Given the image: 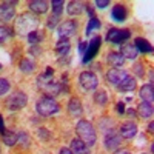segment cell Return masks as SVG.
<instances>
[{
	"mask_svg": "<svg viewBox=\"0 0 154 154\" xmlns=\"http://www.w3.org/2000/svg\"><path fill=\"white\" fill-rule=\"evenodd\" d=\"M75 133L79 136V139L86 145V146H93L97 142V134L91 122L88 120H79L75 125Z\"/></svg>",
	"mask_w": 154,
	"mask_h": 154,
	"instance_id": "obj_1",
	"label": "cell"
},
{
	"mask_svg": "<svg viewBox=\"0 0 154 154\" xmlns=\"http://www.w3.org/2000/svg\"><path fill=\"white\" fill-rule=\"evenodd\" d=\"M59 103L49 96H43L42 99L37 100L35 103V111L37 114L43 116V117H48V116H53L56 112H59Z\"/></svg>",
	"mask_w": 154,
	"mask_h": 154,
	"instance_id": "obj_2",
	"label": "cell"
},
{
	"mask_svg": "<svg viewBox=\"0 0 154 154\" xmlns=\"http://www.w3.org/2000/svg\"><path fill=\"white\" fill-rule=\"evenodd\" d=\"M37 26H38V19L37 16L31 14V12H25V14H22L17 22H16V29L20 31V32H32V31H37Z\"/></svg>",
	"mask_w": 154,
	"mask_h": 154,
	"instance_id": "obj_3",
	"label": "cell"
},
{
	"mask_svg": "<svg viewBox=\"0 0 154 154\" xmlns=\"http://www.w3.org/2000/svg\"><path fill=\"white\" fill-rule=\"evenodd\" d=\"M28 103V96L22 93V91H14V93H11L5 102V105L9 111H19L22 108H25Z\"/></svg>",
	"mask_w": 154,
	"mask_h": 154,
	"instance_id": "obj_4",
	"label": "cell"
},
{
	"mask_svg": "<svg viewBox=\"0 0 154 154\" xmlns=\"http://www.w3.org/2000/svg\"><path fill=\"white\" fill-rule=\"evenodd\" d=\"M131 37V31L130 29H119V28H109L108 34H106V42L112 43V45H122L123 42H126Z\"/></svg>",
	"mask_w": 154,
	"mask_h": 154,
	"instance_id": "obj_5",
	"label": "cell"
},
{
	"mask_svg": "<svg viewBox=\"0 0 154 154\" xmlns=\"http://www.w3.org/2000/svg\"><path fill=\"white\" fill-rule=\"evenodd\" d=\"M79 83H80V86L85 89V91H91V89L97 88L99 79H97V75L93 71H83L79 75Z\"/></svg>",
	"mask_w": 154,
	"mask_h": 154,
	"instance_id": "obj_6",
	"label": "cell"
},
{
	"mask_svg": "<svg viewBox=\"0 0 154 154\" xmlns=\"http://www.w3.org/2000/svg\"><path fill=\"white\" fill-rule=\"evenodd\" d=\"M100 45H102V38H100V35H94L91 40H89L88 46H86V51H85V54H83V63L91 62V60L97 56L99 49H100Z\"/></svg>",
	"mask_w": 154,
	"mask_h": 154,
	"instance_id": "obj_7",
	"label": "cell"
},
{
	"mask_svg": "<svg viewBox=\"0 0 154 154\" xmlns=\"http://www.w3.org/2000/svg\"><path fill=\"white\" fill-rule=\"evenodd\" d=\"M16 3L17 2H3L0 3V23L11 22L16 16Z\"/></svg>",
	"mask_w": 154,
	"mask_h": 154,
	"instance_id": "obj_8",
	"label": "cell"
},
{
	"mask_svg": "<svg viewBox=\"0 0 154 154\" xmlns=\"http://www.w3.org/2000/svg\"><path fill=\"white\" fill-rule=\"evenodd\" d=\"M75 31H77V22L74 20H65L57 26V34L60 38H69L71 35L75 34Z\"/></svg>",
	"mask_w": 154,
	"mask_h": 154,
	"instance_id": "obj_9",
	"label": "cell"
},
{
	"mask_svg": "<svg viewBox=\"0 0 154 154\" xmlns=\"http://www.w3.org/2000/svg\"><path fill=\"white\" fill-rule=\"evenodd\" d=\"M85 9H86V12L89 14V20H88V25H86V28H85V35H89L94 29H100V26H102V23H100V20L96 17V14H94V11L89 8V5L86 3V6H85Z\"/></svg>",
	"mask_w": 154,
	"mask_h": 154,
	"instance_id": "obj_10",
	"label": "cell"
},
{
	"mask_svg": "<svg viewBox=\"0 0 154 154\" xmlns=\"http://www.w3.org/2000/svg\"><path fill=\"white\" fill-rule=\"evenodd\" d=\"M126 75H128V72H126L125 69H116V68H112V69H109V71L106 72V80H108L109 85L117 86Z\"/></svg>",
	"mask_w": 154,
	"mask_h": 154,
	"instance_id": "obj_11",
	"label": "cell"
},
{
	"mask_svg": "<svg viewBox=\"0 0 154 154\" xmlns=\"http://www.w3.org/2000/svg\"><path fill=\"white\" fill-rule=\"evenodd\" d=\"M120 136L116 133V131H108L106 133V136H105V148L108 149V151H116L119 146H120Z\"/></svg>",
	"mask_w": 154,
	"mask_h": 154,
	"instance_id": "obj_12",
	"label": "cell"
},
{
	"mask_svg": "<svg viewBox=\"0 0 154 154\" xmlns=\"http://www.w3.org/2000/svg\"><path fill=\"white\" fill-rule=\"evenodd\" d=\"M137 134V123L134 122H123L120 125V137L123 139H133Z\"/></svg>",
	"mask_w": 154,
	"mask_h": 154,
	"instance_id": "obj_13",
	"label": "cell"
},
{
	"mask_svg": "<svg viewBox=\"0 0 154 154\" xmlns=\"http://www.w3.org/2000/svg\"><path fill=\"white\" fill-rule=\"evenodd\" d=\"M68 112H69V116H72V117H80L82 112H83V106H82L80 99H77V97H71L69 99V102H68Z\"/></svg>",
	"mask_w": 154,
	"mask_h": 154,
	"instance_id": "obj_14",
	"label": "cell"
},
{
	"mask_svg": "<svg viewBox=\"0 0 154 154\" xmlns=\"http://www.w3.org/2000/svg\"><path fill=\"white\" fill-rule=\"evenodd\" d=\"M126 16H128V11H126L125 5L116 3V5L112 6V9H111V17H112V20H116V22H125V20H126Z\"/></svg>",
	"mask_w": 154,
	"mask_h": 154,
	"instance_id": "obj_15",
	"label": "cell"
},
{
	"mask_svg": "<svg viewBox=\"0 0 154 154\" xmlns=\"http://www.w3.org/2000/svg\"><path fill=\"white\" fill-rule=\"evenodd\" d=\"M106 60H108L109 65H111L112 68H116V69H120V68L125 65L123 56H122L120 53H116V51H109L108 56H106Z\"/></svg>",
	"mask_w": 154,
	"mask_h": 154,
	"instance_id": "obj_16",
	"label": "cell"
},
{
	"mask_svg": "<svg viewBox=\"0 0 154 154\" xmlns=\"http://www.w3.org/2000/svg\"><path fill=\"white\" fill-rule=\"evenodd\" d=\"M136 83H137V80L134 79L133 75L128 74L116 88H117L120 93H128V91H134V89H136Z\"/></svg>",
	"mask_w": 154,
	"mask_h": 154,
	"instance_id": "obj_17",
	"label": "cell"
},
{
	"mask_svg": "<svg viewBox=\"0 0 154 154\" xmlns=\"http://www.w3.org/2000/svg\"><path fill=\"white\" fill-rule=\"evenodd\" d=\"M137 112H139V116L142 119H149V117H152V112H154V109H152V102H142L139 106H137Z\"/></svg>",
	"mask_w": 154,
	"mask_h": 154,
	"instance_id": "obj_18",
	"label": "cell"
},
{
	"mask_svg": "<svg viewBox=\"0 0 154 154\" xmlns=\"http://www.w3.org/2000/svg\"><path fill=\"white\" fill-rule=\"evenodd\" d=\"M133 45L136 46V49L139 51V53H145V54H146V53H152V45L146 40V38L137 37Z\"/></svg>",
	"mask_w": 154,
	"mask_h": 154,
	"instance_id": "obj_19",
	"label": "cell"
},
{
	"mask_svg": "<svg viewBox=\"0 0 154 154\" xmlns=\"http://www.w3.org/2000/svg\"><path fill=\"white\" fill-rule=\"evenodd\" d=\"M28 6L32 12H35V14H43V12H46L48 8H49L48 2H43V0H32V2L28 3Z\"/></svg>",
	"mask_w": 154,
	"mask_h": 154,
	"instance_id": "obj_20",
	"label": "cell"
},
{
	"mask_svg": "<svg viewBox=\"0 0 154 154\" xmlns=\"http://www.w3.org/2000/svg\"><path fill=\"white\" fill-rule=\"evenodd\" d=\"M85 6H86V3H83V2H69L66 6V12L69 16H80L85 11Z\"/></svg>",
	"mask_w": 154,
	"mask_h": 154,
	"instance_id": "obj_21",
	"label": "cell"
},
{
	"mask_svg": "<svg viewBox=\"0 0 154 154\" xmlns=\"http://www.w3.org/2000/svg\"><path fill=\"white\" fill-rule=\"evenodd\" d=\"M69 149L72 151V154H88V146L82 142L80 139H72Z\"/></svg>",
	"mask_w": 154,
	"mask_h": 154,
	"instance_id": "obj_22",
	"label": "cell"
},
{
	"mask_svg": "<svg viewBox=\"0 0 154 154\" xmlns=\"http://www.w3.org/2000/svg\"><path fill=\"white\" fill-rule=\"evenodd\" d=\"M71 49V43H69V38H60V40L56 43V53L59 56H66Z\"/></svg>",
	"mask_w": 154,
	"mask_h": 154,
	"instance_id": "obj_23",
	"label": "cell"
},
{
	"mask_svg": "<svg viewBox=\"0 0 154 154\" xmlns=\"http://www.w3.org/2000/svg\"><path fill=\"white\" fill-rule=\"evenodd\" d=\"M140 99L143 102H152V97H154V88H152V83H146L140 88Z\"/></svg>",
	"mask_w": 154,
	"mask_h": 154,
	"instance_id": "obj_24",
	"label": "cell"
},
{
	"mask_svg": "<svg viewBox=\"0 0 154 154\" xmlns=\"http://www.w3.org/2000/svg\"><path fill=\"white\" fill-rule=\"evenodd\" d=\"M120 54L123 56V59H136L137 54H139V51L136 49V46L133 43H126V45L122 46Z\"/></svg>",
	"mask_w": 154,
	"mask_h": 154,
	"instance_id": "obj_25",
	"label": "cell"
},
{
	"mask_svg": "<svg viewBox=\"0 0 154 154\" xmlns=\"http://www.w3.org/2000/svg\"><path fill=\"white\" fill-rule=\"evenodd\" d=\"M94 102H96L97 105H100V106H105L108 103V94H106L105 89H99V91H96Z\"/></svg>",
	"mask_w": 154,
	"mask_h": 154,
	"instance_id": "obj_26",
	"label": "cell"
},
{
	"mask_svg": "<svg viewBox=\"0 0 154 154\" xmlns=\"http://www.w3.org/2000/svg\"><path fill=\"white\" fill-rule=\"evenodd\" d=\"M19 68H20V71L22 72H32L34 71V63L29 60V59H22L20 60V63H19Z\"/></svg>",
	"mask_w": 154,
	"mask_h": 154,
	"instance_id": "obj_27",
	"label": "cell"
},
{
	"mask_svg": "<svg viewBox=\"0 0 154 154\" xmlns=\"http://www.w3.org/2000/svg\"><path fill=\"white\" fill-rule=\"evenodd\" d=\"M2 137H3V142L6 143V145H9V146H12V145H16L17 143V134H14L12 131H9V133H3L2 134Z\"/></svg>",
	"mask_w": 154,
	"mask_h": 154,
	"instance_id": "obj_28",
	"label": "cell"
},
{
	"mask_svg": "<svg viewBox=\"0 0 154 154\" xmlns=\"http://www.w3.org/2000/svg\"><path fill=\"white\" fill-rule=\"evenodd\" d=\"M11 35H12V29H9L8 26H3V25H0V45L5 43Z\"/></svg>",
	"mask_w": 154,
	"mask_h": 154,
	"instance_id": "obj_29",
	"label": "cell"
},
{
	"mask_svg": "<svg viewBox=\"0 0 154 154\" xmlns=\"http://www.w3.org/2000/svg\"><path fill=\"white\" fill-rule=\"evenodd\" d=\"M51 6H53V14L60 17L62 11H63V2L62 0H53V2H51Z\"/></svg>",
	"mask_w": 154,
	"mask_h": 154,
	"instance_id": "obj_30",
	"label": "cell"
},
{
	"mask_svg": "<svg viewBox=\"0 0 154 154\" xmlns=\"http://www.w3.org/2000/svg\"><path fill=\"white\" fill-rule=\"evenodd\" d=\"M40 40H42V34L38 32V31H32V32L28 34V42L31 45H35V43H38Z\"/></svg>",
	"mask_w": 154,
	"mask_h": 154,
	"instance_id": "obj_31",
	"label": "cell"
},
{
	"mask_svg": "<svg viewBox=\"0 0 154 154\" xmlns=\"http://www.w3.org/2000/svg\"><path fill=\"white\" fill-rule=\"evenodd\" d=\"M9 88H11L9 82H8L6 79H3V77H0V96L6 94V93L9 91Z\"/></svg>",
	"mask_w": 154,
	"mask_h": 154,
	"instance_id": "obj_32",
	"label": "cell"
},
{
	"mask_svg": "<svg viewBox=\"0 0 154 154\" xmlns=\"http://www.w3.org/2000/svg\"><path fill=\"white\" fill-rule=\"evenodd\" d=\"M133 69H134V72H136V75H137V77H142V75H143V65H142L140 62L134 63Z\"/></svg>",
	"mask_w": 154,
	"mask_h": 154,
	"instance_id": "obj_33",
	"label": "cell"
},
{
	"mask_svg": "<svg viewBox=\"0 0 154 154\" xmlns=\"http://www.w3.org/2000/svg\"><path fill=\"white\" fill-rule=\"evenodd\" d=\"M28 140H29V137L26 134H23V133H20L17 136V142H20L22 146H28Z\"/></svg>",
	"mask_w": 154,
	"mask_h": 154,
	"instance_id": "obj_34",
	"label": "cell"
},
{
	"mask_svg": "<svg viewBox=\"0 0 154 154\" xmlns=\"http://www.w3.org/2000/svg\"><path fill=\"white\" fill-rule=\"evenodd\" d=\"M57 23H59V16H54V14H53V16L49 17V20H48V28L53 29Z\"/></svg>",
	"mask_w": 154,
	"mask_h": 154,
	"instance_id": "obj_35",
	"label": "cell"
},
{
	"mask_svg": "<svg viewBox=\"0 0 154 154\" xmlns=\"http://www.w3.org/2000/svg\"><path fill=\"white\" fill-rule=\"evenodd\" d=\"M108 5H109V2H108V0H97V2H96V6H97V8H100V9L106 8Z\"/></svg>",
	"mask_w": 154,
	"mask_h": 154,
	"instance_id": "obj_36",
	"label": "cell"
},
{
	"mask_svg": "<svg viewBox=\"0 0 154 154\" xmlns=\"http://www.w3.org/2000/svg\"><path fill=\"white\" fill-rule=\"evenodd\" d=\"M86 46H88V43L86 42H79V53L83 56L85 54V51H86Z\"/></svg>",
	"mask_w": 154,
	"mask_h": 154,
	"instance_id": "obj_37",
	"label": "cell"
},
{
	"mask_svg": "<svg viewBox=\"0 0 154 154\" xmlns=\"http://www.w3.org/2000/svg\"><path fill=\"white\" fill-rule=\"evenodd\" d=\"M116 108H117V112H119V114H123V112H125V103H123V102H119Z\"/></svg>",
	"mask_w": 154,
	"mask_h": 154,
	"instance_id": "obj_38",
	"label": "cell"
},
{
	"mask_svg": "<svg viewBox=\"0 0 154 154\" xmlns=\"http://www.w3.org/2000/svg\"><path fill=\"white\" fill-rule=\"evenodd\" d=\"M5 133V122H3V116L0 114V134Z\"/></svg>",
	"mask_w": 154,
	"mask_h": 154,
	"instance_id": "obj_39",
	"label": "cell"
},
{
	"mask_svg": "<svg viewBox=\"0 0 154 154\" xmlns=\"http://www.w3.org/2000/svg\"><path fill=\"white\" fill-rule=\"evenodd\" d=\"M59 154H72V151H71L69 148H60Z\"/></svg>",
	"mask_w": 154,
	"mask_h": 154,
	"instance_id": "obj_40",
	"label": "cell"
},
{
	"mask_svg": "<svg viewBox=\"0 0 154 154\" xmlns=\"http://www.w3.org/2000/svg\"><path fill=\"white\" fill-rule=\"evenodd\" d=\"M114 154H131V151H128V149H119V151H116Z\"/></svg>",
	"mask_w": 154,
	"mask_h": 154,
	"instance_id": "obj_41",
	"label": "cell"
},
{
	"mask_svg": "<svg viewBox=\"0 0 154 154\" xmlns=\"http://www.w3.org/2000/svg\"><path fill=\"white\" fill-rule=\"evenodd\" d=\"M152 128H154V123L149 122V125H148V133H149V134H152Z\"/></svg>",
	"mask_w": 154,
	"mask_h": 154,
	"instance_id": "obj_42",
	"label": "cell"
},
{
	"mask_svg": "<svg viewBox=\"0 0 154 154\" xmlns=\"http://www.w3.org/2000/svg\"><path fill=\"white\" fill-rule=\"evenodd\" d=\"M125 112H126L128 116H134V109H126Z\"/></svg>",
	"mask_w": 154,
	"mask_h": 154,
	"instance_id": "obj_43",
	"label": "cell"
},
{
	"mask_svg": "<svg viewBox=\"0 0 154 154\" xmlns=\"http://www.w3.org/2000/svg\"><path fill=\"white\" fill-rule=\"evenodd\" d=\"M0 69H2V63H0Z\"/></svg>",
	"mask_w": 154,
	"mask_h": 154,
	"instance_id": "obj_44",
	"label": "cell"
},
{
	"mask_svg": "<svg viewBox=\"0 0 154 154\" xmlns=\"http://www.w3.org/2000/svg\"><path fill=\"white\" fill-rule=\"evenodd\" d=\"M0 154H2V149H0Z\"/></svg>",
	"mask_w": 154,
	"mask_h": 154,
	"instance_id": "obj_45",
	"label": "cell"
}]
</instances>
